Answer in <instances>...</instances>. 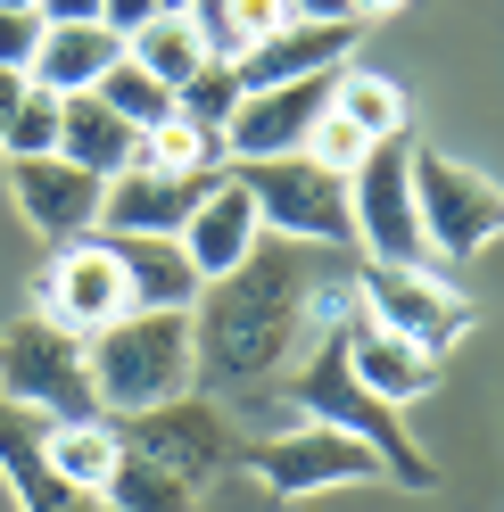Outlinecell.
Segmentation results:
<instances>
[{"instance_id":"obj_1","label":"cell","mask_w":504,"mask_h":512,"mask_svg":"<svg viewBox=\"0 0 504 512\" xmlns=\"http://www.w3.org/2000/svg\"><path fill=\"white\" fill-rule=\"evenodd\" d=\"M356 306V265L331 273V248L298 240H257L232 273H215L191 306V356H199V397L257 413L273 380L290 372L339 314Z\"/></svg>"},{"instance_id":"obj_2","label":"cell","mask_w":504,"mask_h":512,"mask_svg":"<svg viewBox=\"0 0 504 512\" xmlns=\"http://www.w3.org/2000/svg\"><path fill=\"white\" fill-rule=\"evenodd\" d=\"M273 430L281 422H323V430H348L372 446V463H381V479H397V488H438V463L414 446V430H405V413H389L381 397L364 389V380L348 372V347H339V323L306 347V356L273 380Z\"/></svg>"},{"instance_id":"obj_3","label":"cell","mask_w":504,"mask_h":512,"mask_svg":"<svg viewBox=\"0 0 504 512\" xmlns=\"http://www.w3.org/2000/svg\"><path fill=\"white\" fill-rule=\"evenodd\" d=\"M91 364V397L100 413H149L199 389V356H191V314H116L83 339Z\"/></svg>"},{"instance_id":"obj_4","label":"cell","mask_w":504,"mask_h":512,"mask_svg":"<svg viewBox=\"0 0 504 512\" xmlns=\"http://www.w3.org/2000/svg\"><path fill=\"white\" fill-rule=\"evenodd\" d=\"M116 438H124V455H141L149 471H166V479H182V488H207L215 471H232L240 455H248V430H240V413L232 405H215V397H174V405H149V413H124L116 422Z\"/></svg>"},{"instance_id":"obj_5","label":"cell","mask_w":504,"mask_h":512,"mask_svg":"<svg viewBox=\"0 0 504 512\" xmlns=\"http://www.w3.org/2000/svg\"><path fill=\"white\" fill-rule=\"evenodd\" d=\"M405 174H414V215H422L430 265H471V256L504 232L496 174L463 166V157H447V149H422V141H414V157H405Z\"/></svg>"},{"instance_id":"obj_6","label":"cell","mask_w":504,"mask_h":512,"mask_svg":"<svg viewBox=\"0 0 504 512\" xmlns=\"http://www.w3.org/2000/svg\"><path fill=\"white\" fill-rule=\"evenodd\" d=\"M240 190L257 199V223L273 240L298 248H331L356 256V223H348V174L314 166V157H257V166H232Z\"/></svg>"},{"instance_id":"obj_7","label":"cell","mask_w":504,"mask_h":512,"mask_svg":"<svg viewBox=\"0 0 504 512\" xmlns=\"http://www.w3.org/2000/svg\"><path fill=\"white\" fill-rule=\"evenodd\" d=\"M356 306L381 331L414 339L422 356H438V364L471 339V298L438 265H364V256H356Z\"/></svg>"},{"instance_id":"obj_8","label":"cell","mask_w":504,"mask_h":512,"mask_svg":"<svg viewBox=\"0 0 504 512\" xmlns=\"http://www.w3.org/2000/svg\"><path fill=\"white\" fill-rule=\"evenodd\" d=\"M0 397L25 405V413H42V422L100 413V397H91V364H83V339L58 331L42 306L25 314V323L0 331Z\"/></svg>"},{"instance_id":"obj_9","label":"cell","mask_w":504,"mask_h":512,"mask_svg":"<svg viewBox=\"0 0 504 512\" xmlns=\"http://www.w3.org/2000/svg\"><path fill=\"white\" fill-rule=\"evenodd\" d=\"M405 157H414V133L364 149L356 174H348V223H356V256H364V265H430Z\"/></svg>"},{"instance_id":"obj_10","label":"cell","mask_w":504,"mask_h":512,"mask_svg":"<svg viewBox=\"0 0 504 512\" xmlns=\"http://www.w3.org/2000/svg\"><path fill=\"white\" fill-rule=\"evenodd\" d=\"M248 471L265 479V488L281 504H314L331 488H356V479H381V463H372V446L348 438V430H323V422H281L265 438H248Z\"/></svg>"},{"instance_id":"obj_11","label":"cell","mask_w":504,"mask_h":512,"mask_svg":"<svg viewBox=\"0 0 504 512\" xmlns=\"http://www.w3.org/2000/svg\"><path fill=\"white\" fill-rule=\"evenodd\" d=\"M331 75H339V67H331ZM331 75H298V83L240 91V108H232V124H224V166L298 157V149H306V124L323 116V100H331Z\"/></svg>"},{"instance_id":"obj_12","label":"cell","mask_w":504,"mask_h":512,"mask_svg":"<svg viewBox=\"0 0 504 512\" xmlns=\"http://www.w3.org/2000/svg\"><path fill=\"white\" fill-rule=\"evenodd\" d=\"M42 314H50L58 331H75V339H91L100 323H116V314H133V306H124V273H116V256H108L100 232H83V240H67V248L50 256Z\"/></svg>"},{"instance_id":"obj_13","label":"cell","mask_w":504,"mask_h":512,"mask_svg":"<svg viewBox=\"0 0 504 512\" xmlns=\"http://www.w3.org/2000/svg\"><path fill=\"white\" fill-rule=\"evenodd\" d=\"M339 347H348V372L364 380L372 397H381L389 413H405V405H422L430 389H438V356H422L414 339H397V331H381L364 306H348L339 314Z\"/></svg>"},{"instance_id":"obj_14","label":"cell","mask_w":504,"mask_h":512,"mask_svg":"<svg viewBox=\"0 0 504 512\" xmlns=\"http://www.w3.org/2000/svg\"><path fill=\"white\" fill-rule=\"evenodd\" d=\"M9 190H17V215L34 223L42 240H83V232H100V174H83L67 166V157H25V166H9Z\"/></svg>"},{"instance_id":"obj_15","label":"cell","mask_w":504,"mask_h":512,"mask_svg":"<svg viewBox=\"0 0 504 512\" xmlns=\"http://www.w3.org/2000/svg\"><path fill=\"white\" fill-rule=\"evenodd\" d=\"M174 240H182V256L199 265V281L232 273L240 256L265 240V223H257V199L240 190V174H232V166H224V174H215V182L199 190V207H191V223H182Z\"/></svg>"},{"instance_id":"obj_16","label":"cell","mask_w":504,"mask_h":512,"mask_svg":"<svg viewBox=\"0 0 504 512\" xmlns=\"http://www.w3.org/2000/svg\"><path fill=\"white\" fill-rule=\"evenodd\" d=\"M116 273H124V306L133 314H191L199 306V265L182 256V240H141V232H100Z\"/></svg>"},{"instance_id":"obj_17","label":"cell","mask_w":504,"mask_h":512,"mask_svg":"<svg viewBox=\"0 0 504 512\" xmlns=\"http://www.w3.org/2000/svg\"><path fill=\"white\" fill-rule=\"evenodd\" d=\"M207 182H215V174L182 182V174H149V166H124V174H108V190H100V232L174 240L182 223H191V207H199V190H207Z\"/></svg>"},{"instance_id":"obj_18","label":"cell","mask_w":504,"mask_h":512,"mask_svg":"<svg viewBox=\"0 0 504 512\" xmlns=\"http://www.w3.org/2000/svg\"><path fill=\"white\" fill-rule=\"evenodd\" d=\"M356 34H364V25H306V17H290L281 34H265L248 58H232V83H240V91H265V83L331 75V67H348Z\"/></svg>"},{"instance_id":"obj_19","label":"cell","mask_w":504,"mask_h":512,"mask_svg":"<svg viewBox=\"0 0 504 512\" xmlns=\"http://www.w3.org/2000/svg\"><path fill=\"white\" fill-rule=\"evenodd\" d=\"M0 479H9V496L25 512H108L100 496H75V488H58L50 463H42V413H25L0 397Z\"/></svg>"},{"instance_id":"obj_20","label":"cell","mask_w":504,"mask_h":512,"mask_svg":"<svg viewBox=\"0 0 504 512\" xmlns=\"http://www.w3.org/2000/svg\"><path fill=\"white\" fill-rule=\"evenodd\" d=\"M42 463H50L58 488L108 496V479H116V463H124L116 413H67V422H42Z\"/></svg>"},{"instance_id":"obj_21","label":"cell","mask_w":504,"mask_h":512,"mask_svg":"<svg viewBox=\"0 0 504 512\" xmlns=\"http://www.w3.org/2000/svg\"><path fill=\"white\" fill-rule=\"evenodd\" d=\"M116 58H124V34H108V25H42V50L25 67V83H42L50 100H75V91H100Z\"/></svg>"},{"instance_id":"obj_22","label":"cell","mask_w":504,"mask_h":512,"mask_svg":"<svg viewBox=\"0 0 504 512\" xmlns=\"http://www.w3.org/2000/svg\"><path fill=\"white\" fill-rule=\"evenodd\" d=\"M133 149H141V133L124 124L100 91H75V100H58V157L67 166H83V174H124L133 166Z\"/></svg>"},{"instance_id":"obj_23","label":"cell","mask_w":504,"mask_h":512,"mask_svg":"<svg viewBox=\"0 0 504 512\" xmlns=\"http://www.w3.org/2000/svg\"><path fill=\"white\" fill-rule=\"evenodd\" d=\"M331 116H339V124H356V141H364V149L405 141V91H397L389 75L356 67V58L331 75Z\"/></svg>"},{"instance_id":"obj_24","label":"cell","mask_w":504,"mask_h":512,"mask_svg":"<svg viewBox=\"0 0 504 512\" xmlns=\"http://www.w3.org/2000/svg\"><path fill=\"white\" fill-rule=\"evenodd\" d=\"M124 58H133L141 75H157L166 91H182V83L207 67V42H199L191 9H157L149 25H133V34H124Z\"/></svg>"},{"instance_id":"obj_25","label":"cell","mask_w":504,"mask_h":512,"mask_svg":"<svg viewBox=\"0 0 504 512\" xmlns=\"http://www.w3.org/2000/svg\"><path fill=\"white\" fill-rule=\"evenodd\" d=\"M133 166L149 174H182V182H199V174H224V141L207 133V124L191 116H166V124H149L141 149H133Z\"/></svg>"},{"instance_id":"obj_26","label":"cell","mask_w":504,"mask_h":512,"mask_svg":"<svg viewBox=\"0 0 504 512\" xmlns=\"http://www.w3.org/2000/svg\"><path fill=\"white\" fill-rule=\"evenodd\" d=\"M100 100H108L124 124H133V133H149V124H166V116H174V91L157 83V75H141L133 58H116V67L100 75Z\"/></svg>"},{"instance_id":"obj_27","label":"cell","mask_w":504,"mask_h":512,"mask_svg":"<svg viewBox=\"0 0 504 512\" xmlns=\"http://www.w3.org/2000/svg\"><path fill=\"white\" fill-rule=\"evenodd\" d=\"M100 504H108V512H191V488H182V479H166V471H149L141 455H124Z\"/></svg>"},{"instance_id":"obj_28","label":"cell","mask_w":504,"mask_h":512,"mask_svg":"<svg viewBox=\"0 0 504 512\" xmlns=\"http://www.w3.org/2000/svg\"><path fill=\"white\" fill-rule=\"evenodd\" d=\"M232 108H240V83H232V67L224 58H207V67L174 91V116H191V124H207L215 141H224V124H232Z\"/></svg>"},{"instance_id":"obj_29","label":"cell","mask_w":504,"mask_h":512,"mask_svg":"<svg viewBox=\"0 0 504 512\" xmlns=\"http://www.w3.org/2000/svg\"><path fill=\"white\" fill-rule=\"evenodd\" d=\"M0 149H9V166H25V157H58V100L42 83H25V100L9 116V133H0Z\"/></svg>"},{"instance_id":"obj_30","label":"cell","mask_w":504,"mask_h":512,"mask_svg":"<svg viewBox=\"0 0 504 512\" xmlns=\"http://www.w3.org/2000/svg\"><path fill=\"white\" fill-rule=\"evenodd\" d=\"M34 50H42V9H0V67L25 75Z\"/></svg>"},{"instance_id":"obj_31","label":"cell","mask_w":504,"mask_h":512,"mask_svg":"<svg viewBox=\"0 0 504 512\" xmlns=\"http://www.w3.org/2000/svg\"><path fill=\"white\" fill-rule=\"evenodd\" d=\"M157 17V0H100V25L108 34H133V25H149Z\"/></svg>"},{"instance_id":"obj_32","label":"cell","mask_w":504,"mask_h":512,"mask_svg":"<svg viewBox=\"0 0 504 512\" xmlns=\"http://www.w3.org/2000/svg\"><path fill=\"white\" fill-rule=\"evenodd\" d=\"M290 17H306V25H356L348 17V0H281Z\"/></svg>"},{"instance_id":"obj_33","label":"cell","mask_w":504,"mask_h":512,"mask_svg":"<svg viewBox=\"0 0 504 512\" xmlns=\"http://www.w3.org/2000/svg\"><path fill=\"white\" fill-rule=\"evenodd\" d=\"M42 25H100V0H42Z\"/></svg>"},{"instance_id":"obj_34","label":"cell","mask_w":504,"mask_h":512,"mask_svg":"<svg viewBox=\"0 0 504 512\" xmlns=\"http://www.w3.org/2000/svg\"><path fill=\"white\" fill-rule=\"evenodd\" d=\"M17 100H25V75H9V67H0V133H9V116H17Z\"/></svg>"},{"instance_id":"obj_35","label":"cell","mask_w":504,"mask_h":512,"mask_svg":"<svg viewBox=\"0 0 504 512\" xmlns=\"http://www.w3.org/2000/svg\"><path fill=\"white\" fill-rule=\"evenodd\" d=\"M397 9H405V0H348V17H356V25H372V17H397Z\"/></svg>"},{"instance_id":"obj_36","label":"cell","mask_w":504,"mask_h":512,"mask_svg":"<svg viewBox=\"0 0 504 512\" xmlns=\"http://www.w3.org/2000/svg\"><path fill=\"white\" fill-rule=\"evenodd\" d=\"M0 9H42V0H0Z\"/></svg>"},{"instance_id":"obj_37","label":"cell","mask_w":504,"mask_h":512,"mask_svg":"<svg viewBox=\"0 0 504 512\" xmlns=\"http://www.w3.org/2000/svg\"><path fill=\"white\" fill-rule=\"evenodd\" d=\"M157 9H191V0H157Z\"/></svg>"},{"instance_id":"obj_38","label":"cell","mask_w":504,"mask_h":512,"mask_svg":"<svg viewBox=\"0 0 504 512\" xmlns=\"http://www.w3.org/2000/svg\"><path fill=\"white\" fill-rule=\"evenodd\" d=\"M298 512H314V504H298Z\"/></svg>"}]
</instances>
